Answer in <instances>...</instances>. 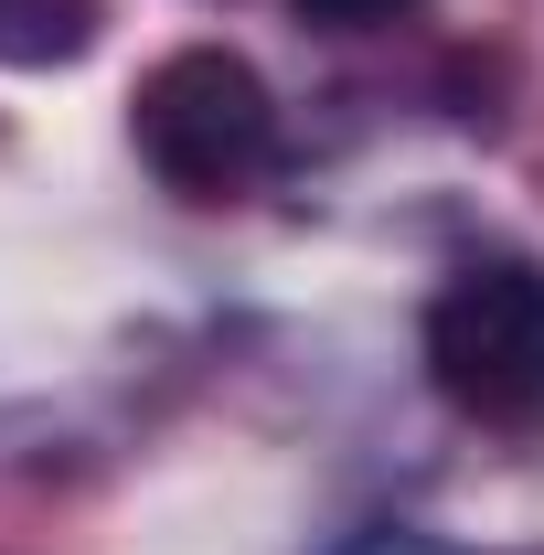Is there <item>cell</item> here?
Listing matches in <instances>:
<instances>
[{"label":"cell","instance_id":"4","mask_svg":"<svg viewBox=\"0 0 544 555\" xmlns=\"http://www.w3.org/2000/svg\"><path fill=\"white\" fill-rule=\"evenodd\" d=\"M299 11H310V22H341V33H352V22H385V11H406V0H299Z\"/></svg>","mask_w":544,"mask_h":555},{"label":"cell","instance_id":"3","mask_svg":"<svg viewBox=\"0 0 544 555\" xmlns=\"http://www.w3.org/2000/svg\"><path fill=\"white\" fill-rule=\"evenodd\" d=\"M96 43V0H0V65H75Z\"/></svg>","mask_w":544,"mask_h":555},{"label":"cell","instance_id":"2","mask_svg":"<svg viewBox=\"0 0 544 555\" xmlns=\"http://www.w3.org/2000/svg\"><path fill=\"white\" fill-rule=\"evenodd\" d=\"M427 374L459 416H513L544 406V268L534 257H470L427 299Z\"/></svg>","mask_w":544,"mask_h":555},{"label":"cell","instance_id":"1","mask_svg":"<svg viewBox=\"0 0 544 555\" xmlns=\"http://www.w3.org/2000/svg\"><path fill=\"white\" fill-rule=\"evenodd\" d=\"M129 118H139L150 171H160L171 193H193V204L246 193V182L277 160L268 75L246 65V54H224V43H182V54H160V65L139 75V107H129Z\"/></svg>","mask_w":544,"mask_h":555}]
</instances>
